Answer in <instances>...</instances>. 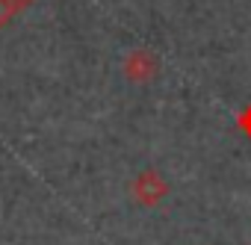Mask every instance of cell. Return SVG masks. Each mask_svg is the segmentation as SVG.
<instances>
[{
  "label": "cell",
  "mask_w": 251,
  "mask_h": 245,
  "mask_svg": "<svg viewBox=\"0 0 251 245\" xmlns=\"http://www.w3.org/2000/svg\"><path fill=\"white\" fill-rule=\"evenodd\" d=\"M6 3H9V6H12V12L18 15V12H27V9L36 3V0H6Z\"/></svg>",
  "instance_id": "5b68a950"
},
{
  "label": "cell",
  "mask_w": 251,
  "mask_h": 245,
  "mask_svg": "<svg viewBox=\"0 0 251 245\" xmlns=\"http://www.w3.org/2000/svg\"><path fill=\"white\" fill-rule=\"evenodd\" d=\"M236 127H239L242 136L251 139V103H245V106L239 109V115H236Z\"/></svg>",
  "instance_id": "3957f363"
},
{
  "label": "cell",
  "mask_w": 251,
  "mask_h": 245,
  "mask_svg": "<svg viewBox=\"0 0 251 245\" xmlns=\"http://www.w3.org/2000/svg\"><path fill=\"white\" fill-rule=\"evenodd\" d=\"M166 195H169V180H166L157 169H145V172H139V174L130 180V198H133L139 207H145V210L163 204Z\"/></svg>",
  "instance_id": "6da1fadb"
},
{
  "label": "cell",
  "mask_w": 251,
  "mask_h": 245,
  "mask_svg": "<svg viewBox=\"0 0 251 245\" xmlns=\"http://www.w3.org/2000/svg\"><path fill=\"white\" fill-rule=\"evenodd\" d=\"M121 71H124V77H127V83L145 86V83H151L160 74V59H157V53H151L145 48H136V50H130L127 56H124Z\"/></svg>",
  "instance_id": "7a4b0ae2"
},
{
  "label": "cell",
  "mask_w": 251,
  "mask_h": 245,
  "mask_svg": "<svg viewBox=\"0 0 251 245\" xmlns=\"http://www.w3.org/2000/svg\"><path fill=\"white\" fill-rule=\"evenodd\" d=\"M12 18H15V12H12V6L6 3V0H0V30H3V27H6V24L12 21Z\"/></svg>",
  "instance_id": "277c9868"
}]
</instances>
